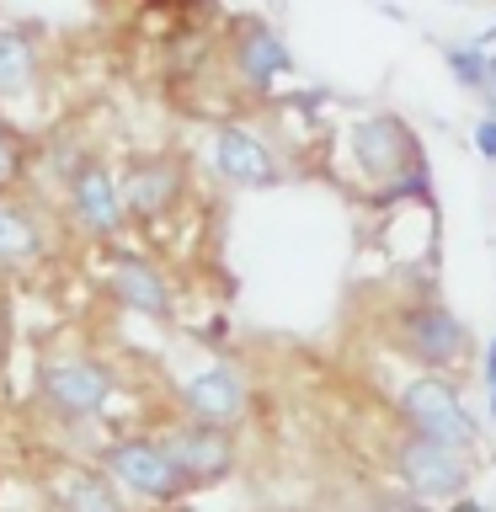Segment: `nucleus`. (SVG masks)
Masks as SVG:
<instances>
[{
  "instance_id": "nucleus-1",
  "label": "nucleus",
  "mask_w": 496,
  "mask_h": 512,
  "mask_svg": "<svg viewBox=\"0 0 496 512\" xmlns=\"http://www.w3.org/2000/svg\"><path fill=\"white\" fill-rule=\"evenodd\" d=\"M347 160L363 182V198L379 208H406L422 203L432 208V166L427 150L416 139V128L400 118V112H363V118L347 123Z\"/></svg>"
},
{
  "instance_id": "nucleus-2",
  "label": "nucleus",
  "mask_w": 496,
  "mask_h": 512,
  "mask_svg": "<svg viewBox=\"0 0 496 512\" xmlns=\"http://www.w3.org/2000/svg\"><path fill=\"white\" fill-rule=\"evenodd\" d=\"M390 347H395V358H406L416 368V374H464L475 358V331L464 326V315L443 294L422 288V294L395 304Z\"/></svg>"
},
{
  "instance_id": "nucleus-3",
  "label": "nucleus",
  "mask_w": 496,
  "mask_h": 512,
  "mask_svg": "<svg viewBox=\"0 0 496 512\" xmlns=\"http://www.w3.org/2000/svg\"><path fill=\"white\" fill-rule=\"evenodd\" d=\"M384 470H390L395 491H406L411 502L448 507V502H459V496H470L475 459L459 454V448H448V443L422 438V432L395 427L390 438H384Z\"/></svg>"
},
{
  "instance_id": "nucleus-4",
  "label": "nucleus",
  "mask_w": 496,
  "mask_h": 512,
  "mask_svg": "<svg viewBox=\"0 0 496 512\" xmlns=\"http://www.w3.org/2000/svg\"><path fill=\"white\" fill-rule=\"evenodd\" d=\"M390 416L395 427L422 432L432 443H448L459 454L480 459V416L464 406V390L454 374H416L390 395Z\"/></svg>"
},
{
  "instance_id": "nucleus-5",
  "label": "nucleus",
  "mask_w": 496,
  "mask_h": 512,
  "mask_svg": "<svg viewBox=\"0 0 496 512\" xmlns=\"http://www.w3.org/2000/svg\"><path fill=\"white\" fill-rule=\"evenodd\" d=\"M112 395H118V374L91 352H48L38 363V400L64 427L96 422L112 406Z\"/></svg>"
},
{
  "instance_id": "nucleus-6",
  "label": "nucleus",
  "mask_w": 496,
  "mask_h": 512,
  "mask_svg": "<svg viewBox=\"0 0 496 512\" xmlns=\"http://www.w3.org/2000/svg\"><path fill=\"white\" fill-rule=\"evenodd\" d=\"M96 464H102L128 496H139V502H150V507H171L187 496V480L171 464L160 432H123V438L96 448Z\"/></svg>"
},
{
  "instance_id": "nucleus-7",
  "label": "nucleus",
  "mask_w": 496,
  "mask_h": 512,
  "mask_svg": "<svg viewBox=\"0 0 496 512\" xmlns=\"http://www.w3.org/2000/svg\"><path fill=\"white\" fill-rule=\"evenodd\" d=\"M208 166H214V176L235 192H267V187L288 182L283 150L262 134V128L235 123V118L214 123V134H208Z\"/></svg>"
},
{
  "instance_id": "nucleus-8",
  "label": "nucleus",
  "mask_w": 496,
  "mask_h": 512,
  "mask_svg": "<svg viewBox=\"0 0 496 512\" xmlns=\"http://www.w3.org/2000/svg\"><path fill=\"white\" fill-rule=\"evenodd\" d=\"M160 443H166L171 464L182 470L187 491H214L240 470V438L235 427H214V422H192V416H176L171 427H160Z\"/></svg>"
},
{
  "instance_id": "nucleus-9",
  "label": "nucleus",
  "mask_w": 496,
  "mask_h": 512,
  "mask_svg": "<svg viewBox=\"0 0 496 512\" xmlns=\"http://www.w3.org/2000/svg\"><path fill=\"white\" fill-rule=\"evenodd\" d=\"M64 208H70V224L86 240H102V246H112L128 224V203H123V182L118 171L107 166L102 155H86L80 166L64 176Z\"/></svg>"
},
{
  "instance_id": "nucleus-10",
  "label": "nucleus",
  "mask_w": 496,
  "mask_h": 512,
  "mask_svg": "<svg viewBox=\"0 0 496 512\" xmlns=\"http://www.w3.org/2000/svg\"><path fill=\"white\" fill-rule=\"evenodd\" d=\"M118 182H123L128 219L150 230V224L171 219L176 208H182V198H187V160L176 150H139V155L123 160Z\"/></svg>"
},
{
  "instance_id": "nucleus-11",
  "label": "nucleus",
  "mask_w": 496,
  "mask_h": 512,
  "mask_svg": "<svg viewBox=\"0 0 496 512\" xmlns=\"http://www.w3.org/2000/svg\"><path fill=\"white\" fill-rule=\"evenodd\" d=\"M224 59L251 96H272L278 80L294 75V48L283 43V32L267 16H235L230 32H224Z\"/></svg>"
},
{
  "instance_id": "nucleus-12",
  "label": "nucleus",
  "mask_w": 496,
  "mask_h": 512,
  "mask_svg": "<svg viewBox=\"0 0 496 512\" xmlns=\"http://www.w3.org/2000/svg\"><path fill=\"white\" fill-rule=\"evenodd\" d=\"M176 411L192 416V422H214V427L240 432L251 416V384L235 363H208L176 384Z\"/></svg>"
},
{
  "instance_id": "nucleus-13",
  "label": "nucleus",
  "mask_w": 496,
  "mask_h": 512,
  "mask_svg": "<svg viewBox=\"0 0 496 512\" xmlns=\"http://www.w3.org/2000/svg\"><path fill=\"white\" fill-rule=\"evenodd\" d=\"M107 294L139 320H155V326H171L176 320L171 278L160 272V262H150V256H139V251H112L107 256Z\"/></svg>"
},
{
  "instance_id": "nucleus-14",
  "label": "nucleus",
  "mask_w": 496,
  "mask_h": 512,
  "mask_svg": "<svg viewBox=\"0 0 496 512\" xmlns=\"http://www.w3.org/2000/svg\"><path fill=\"white\" fill-rule=\"evenodd\" d=\"M48 246H54V230H48L43 208L16 187H0V278L32 272L48 256Z\"/></svg>"
},
{
  "instance_id": "nucleus-15",
  "label": "nucleus",
  "mask_w": 496,
  "mask_h": 512,
  "mask_svg": "<svg viewBox=\"0 0 496 512\" xmlns=\"http://www.w3.org/2000/svg\"><path fill=\"white\" fill-rule=\"evenodd\" d=\"M123 496L128 491L102 464H59L48 475V502H54V512H128Z\"/></svg>"
},
{
  "instance_id": "nucleus-16",
  "label": "nucleus",
  "mask_w": 496,
  "mask_h": 512,
  "mask_svg": "<svg viewBox=\"0 0 496 512\" xmlns=\"http://www.w3.org/2000/svg\"><path fill=\"white\" fill-rule=\"evenodd\" d=\"M38 43L27 38L22 27H0V96H27L38 86Z\"/></svg>"
},
{
  "instance_id": "nucleus-17",
  "label": "nucleus",
  "mask_w": 496,
  "mask_h": 512,
  "mask_svg": "<svg viewBox=\"0 0 496 512\" xmlns=\"http://www.w3.org/2000/svg\"><path fill=\"white\" fill-rule=\"evenodd\" d=\"M443 70L454 75L459 91L486 96V75H491V48L486 43H443Z\"/></svg>"
},
{
  "instance_id": "nucleus-18",
  "label": "nucleus",
  "mask_w": 496,
  "mask_h": 512,
  "mask_svg": "<svg viewBox=\"0 0 496 512\" xmlns=\"http://www.w3.org/2000/svg\"><path fill=\"white\" fill-rule=\"evenodd\" d=\"M22 166H27V155H22V139H16L11 128L0 123V187H11L16 176H22Z\"/></svg>"
},
{
  "instance_id": "nucleus-19",
  "label": "nucleus",
  "mask_w": 496,
  "mask_h": 512,
  "mask_svg": "<svg viewBox=\"0 0 496 512\" xmlns=\"http://www.w3.org/2000/svg\"><path fill=\"white\" fill-rule=\"evenodd\" d=\"M352 512H432V507H422V502H411L406 491H374L363 507H352Z\"/></svg>"
},
{
  "instance_id": "nucleus-20",
  "label": "nucleus",
  "mask_w": 496,
  "mask_h": 512,
  "mask_svg": "<svg viewBox=\"0 0 496 512\" xmlns=\"http://www.w3.org/2000/svg\"><path fill=\"white\" fill-rule=\"evenodd\" d=\"M475 150H480V160H496V112H480V123H475Z\"/></svg>"
},
{
  "instance_id": "nucleus-21",
  "label": "nucleus",
  "mask_w": 496,
  "mask_h": 512,
  "mask_svg": "<svg viewBox=\"0 0 496 512\" xmlns=\"http://www.w3.org/2000/svg\"><path fill=\"white\" fill-rule=\"evenodd\" d=\"M11 358V294H6V278H0V368Z\"/></svg>"
},
{
  "instance_id": "nucleus-22",
  "label": "nucleus",
  "mask_w": 496,
  "mask_h": 512,
  "mask_svg": "<svg viewBox=\"0 0 496 512\" xmlns=\"http://www.w3.org/2000/svg\"><path fill=\"white\" fill-rule=\"evenodd\" d=\"M491 384H496V331H491L486 352H480V390H491Z\"/></svg>"
},
{
  "instance_id": "nucleus-23",
  "label": "nucleus",
  "mask_w": 496,
  "mask_h": 512,
  "mask_svg": "<svg viewBox=\"0 0 496 512\" xmlns=\"http://www.w3.org/2000/svg\"><path fill=\"white\" fill-rule=\"evenodd\" d=\"M480 102H486V112H496V48H491V75H486V96Z\"/></svg>"
},
{
  "instance_id": "nucleus-24",
  "label": "nucleus",
  "mask_w": 496,
  "mask_h": 512,
  "mask_svg": "<svg viewBox=\"0 0 496 512\" xmlns=\"http://www.w3.org/2000/svg\"><path fill=\"white\" fill-rule=\"evenodd\" d=\"M448 512H486V507H480L475 496H459V502H448Z\"/></svg>"
},
{
  "instance_id": "nucleus-25",
  "label": "nucleus",
  "mask_w": 496,
  "mask_h": 512,
  "mask_svg": "<svg viewBox=\"0 0 496 512\" xmlns=\"http://www.w3.org/2000/svg\"><path fill=\"white\" fill-rule=\"evenodd\" d=\"M486 395H491V400H486V416H491V422H496V384H491Z\"/></svg>"
},
{
  "instance_id": "nucleus-26",
  "label": "nucleus",
  "mask_w": 496,
  "mask_h": 512,
  "mask_svg": "<svg viewBox=\"0 0 496 512\" xmlns=\"http://www.w3.org/2000/svg\"><path fill=\"white\" fill-rule=\"evenodd\" d=\"M139 6H155V0H139Z\"/></svg>"
}]
</instances>
